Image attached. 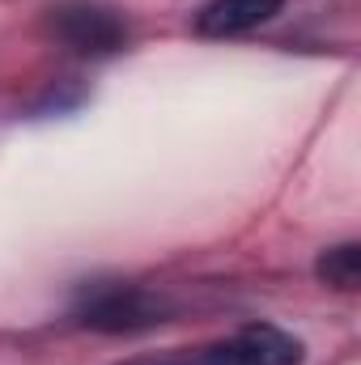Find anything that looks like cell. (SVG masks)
<instances>
[{"mask_svg": "<svg viewBox=\"0 0 361 365\" xmlns=\"http://www.w3.org/2000/svg\"><path fill=\"white\" fill-rule=\"evenodd\" d=\"M171 302L145 284H128V280H93L81 284L77 302H73V319L90 331L106 336H128V331H145L171 319Z\"/></svg>", "mask_w": 361, "mask_h": 365, "instance_id": "cell-1", "label": "cell"}, {"mask_svg": "<svg viewBox=\"0 0 361 365\" xmlns=\"http://www.w3.org/2000/svg\"><path fill=\"white\" fill-rule=\"evenodd\" d=\"M47 30L77 56H115L128 43V21L106 4H60L51 9Z\"/></svg>", "mask_w": 361, "mask_h": 365, "instance_id": "cell-2", "label": "cell"}, {"mask_svg": "<svg viewBox=\"0 0 361 365\" xmlns=\"http://www.w3.org/2000/svg\"><path fill=\"white\" fill-rule=\"evenodd\" d=\"M302 361V340H293L289 331L272 327V323H251L238 327L234 336L217 340L204 365H298Z\"/></svg>", "mask_w": 361, "mask_h": 365, "instance_id": "cell-3", "label": "cell"}, {"mask_svg": "<svg viewBox=\"0 0 361 365\" xmlns=\"http://www.w3.org/2000/svg\"><path fill=\"white\" fill-rule=\"evenodd\" d=\"M280 9H285V0H208L195 13V30L204 38H234V34H247V30L272 21Z\"/></svg>", "mask_w": 361, "mask_h": 365, "instance_id": "cell-4", "label": "cell"}, {"mask_svg": "<svg viewBox=\"0 0 361 365\" xmlns=\"http://www.w3.org/2000/svg\"><path fill=\"white\" fill-rule=\"evenodd\" d=\"M315 272L323 284L340 289V293H353L361 280V247L357 242H340V247H327L315 264Z\"/></svg>", "mask_w": 361, "mask_h": 365, "instance_id": "cell-5", "label": "cell"}]
</instances>
